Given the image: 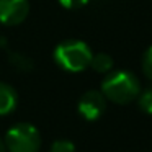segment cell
Instances as JSON below:
<instances>
[{
    "mask_svg": "<svg viewBox=\"0 0 152 152\" xmlns=\"http://www.w3.org/2000/svg\"><path fill=\"white\" fill-rule=\"evenodd\" d=\"M100 92L116 105H128L139 96L141 83L137 77L128 70H111L103 79Z\"/></svg>",
    "mask_w": 152,
    "mask_h": 152,
    "instance_id": "cell-1",
    "label": "cell"
},
{
    "mask_svg": "<svg viewBox=\"0 0 152 152\" xmlns=\"http://www.w3.org/2000/svg\"><path fill=\"white\" fill-rule=\"evenodd\" d=\"M7 152H38L41 147V134L30 123H17L4 137Z\"/></svg>",
    "mask_w": 152,
    "mask_h": 152,
    "instance_id": "cell-3",
    "label": "cell"
},
{
    "mask_svg": "<svg viewBox=\"0 0 152 152\" xmlns=\"http://www.w3.org/2000/svg\"><path fill=\"white\" fill-rule=\"evenodd\" d=\"M92 49L88 44L79 39H69L57 44L54 49V62L67 72H82L92 62Z\"/></svg>",
    "mask_w": 152,
    "mask_h": 152,
    "instance_id": "cell-2",
    "label": "cell"
},
{
    "mask_svg": "<svg viewBox=\"0 0 152 152\" xmlns=\"http://www.w3.org/2000/svg\"><path fill=\"white\" fill-rule=\"evenodd\" d=\"M113 66H115V62H113L111 56H108V54L105 53H100V54H93L92 56V62H90V67H92L95 72L98 74H108L111 72Z\"/></svg>",
    "mask_w": 152,
    "mask_h": 152,
    "instance_id": "cell-7",
    "label": "cell"
},
{
    "mask_svg": "<svg viewBox=\"0 0 152 152\" xmlns=\"http://www.w3.org/2000/svg\"><path fill=\"white\" fill-rule=\"evenodd\" d=\"M18 103L17 90L5 82H0V116L10 115Z\"/></svg>",
    "mask_w": 152,
    "mask_h": 152,
    "instance_id": "cell-6",
    "label": "cell"
},
{
    "mask_svg": "<svg viewBox=\"0 0 152 152\" xmlns=\"http://www.w3.org/2000/svg\"><path fill=\"white\" fill-rule=\"evenodd\" d=\"M30 13L28 0H0V23L15 26L26 20Z\"/></svg>",
    "mask_w": 152,
    "mask_h": 152,
    "instance_id": "cell-5",
    "label": "cell"
},
{
    "mask_svg": "<svg viewBox=\"0 0 152 152\" xmlns=\"http://www.w3.org/2000/svg\"><path fill=\"white\" fill-rule=\"evenodd\" d=\"M8 62L20 72H30L34 67V62L31 61V57L25 56L21 53H10L8 54Z\"/></svg>",
    "mask_w": 152,
    "mask_h": 152,
    "instance_id": "cell-8",
    "label": "cell"
},
{
    "mask_svg": "<svg viewBox=\"0 0 152 152\" xmlns=\"http://www.w3.org/2000/svg\"><path fill=\"white\" fill-rule=\"evenodd\" d=\"M136 100H137V105L142 111L147 113V115H152V87L145 88L144 92L141 90V93Z\"/></svg>",
    "mask_w": 152,
    "mask_h": 152,
    "instance_id": "cell-9",
    "label": "cell"
},
{
    "mask_svg": "<svg viewBox=\"0 0 152 152\" xmlns=\"http://www.w3.org/2000/svg\"><path fill=\"white\" fill-rule=\"evenodd\" d=\"M142 70H144L145 77L152 82V46L144 53V57H142Z\"/></svg>",
    "mask_w": 152,
    "mask_h": 152,
    "instance_id": "cell-11",
    "label": "cell"
},
{
    "mask_svg": "<svg viewBox=\"0 0 152 152\" xmlns=\"http://www.w3.org/2000/svg\"><path fill=\"white\" fill-rule=\"evenodd\" d=\"M49 152H75V145L69 139H57L53 142Z\"/></svg>",
    "mask_w": 152,
    "mask_h": 152,
    "instance_id": "cell-10",
    "label": "cell"
},
{
    "mask_svg": "<svg viewBox=\"0 0 152 152\" xmlns=\"http://www.w3.org/2000/svg\"><path fill=\"white\" fill-rule=\"evenodd\" d=\"M0 152H7V147H5L4 139H0Z\"/></svg>",
    "mask_w": 152,
    "mask_h": 152,
    "instance_id": "cell-13",
    "label": "cell"
},
{
    "mask_svg": "<svg viewBox=\"0 0 152 152\" xmlns=\"http://www.w3.org/2000/svg\"><path fill=\"white\" fill-rule=\"evenodd\" d=\"M90 0H59V4L66 8H80L87 5Z\"/></svg>",
    "mask_w": 152,
    "mask_h": 152,
    "instance_id": "cell-12",
    "label": "cell"
},
{
    "mask_svg": "<svg viewBox=\"0 0 152 152\" xmlns=\"http://www.w3.org/2000/svg\"><path fill=\"white\" fill-rule=\"evenodd\" d=\"M79 115L87 121H95L105 113L106 110V98L100 90H88L79 100Z\"/></svg>",
    "mask_w": 152,
    "mask_h": 152,
    "instance_id": "cell-4",
    "label": "cell"
}]
</instances>
